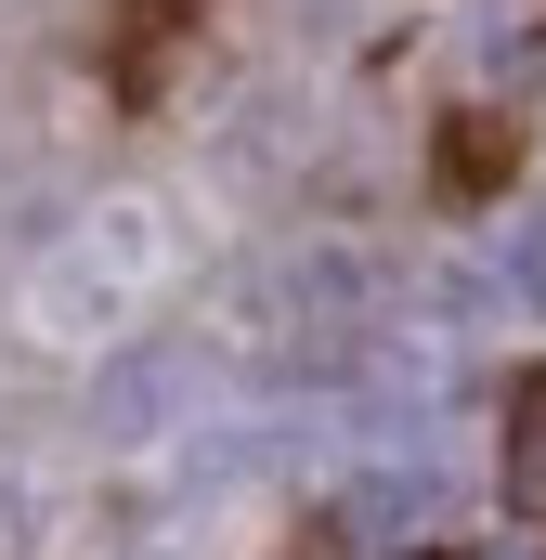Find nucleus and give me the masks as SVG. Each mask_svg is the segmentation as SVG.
Here are the masks:
<instances>
[{
	"label": "nucleus",
	"mask_w": 546,
	"mask_h": 560,
	"mask_svg": "<svg viewBox=\"0 0 546 560\" xmlns=\"http://www.w3.org/2000/svg\"><path fill=\"white\" fill-rule=\"evenodd\" d=\"M508 156H521V131H508V118H468V131H455V183H495Z\"/></svg>",
	"instance_id": "obj_5"
},
{
	"label": "nucleus",
	"mask_w": 546,
	"mask_h": 560,
	"mask_svg": "<svg viewBox=\"0 0 546 560\" xmlns=\"http://www.w3.org/2000/svg\"><path fill=\"white\" fill-rule=\"evenodd\" d=\"M169 26H182V0H131V39H118V79L156 92V52H169Z\"/></svg>",
	"instance_id": "obj_4"
},
{
	"label": "nucleus",
	"mask_w": 546,
	"mask_h": 560,
	"mask_svg": "<svg viewBox=\"0 0 546 560\" xmlns=\"http://www.w3.org/2000/svg\"><path fill=\"white\" fill-rule=\"evenodd\" d=\"M429 509H442V495H429V469H391V482H365V535H391V548H404V535H429Z\"/></svg>",
	"instance_id": "obj_3"
},
{
	"label": "nucleus",
	"mask_w": 546,
	"mask_h": 560,
	"mask_svg": "<svg viewBox=\"0 0 546 560\" xmlns=\"http://www.w3.org/2000/svg\"><path fill=\"white\" fill-rule=\"evenodd\" d=\"M169 392H182V352H131V365H105V378H92V430L143 443V430L169 418Z\"/></svg>",
	"instance_id": "obj_1"
},
{
	"label": "nucleus",
	"mask_w": 546,
	"mask_h": 560,
	"mask_svg": "<svg viewBox=\"0 0 546 560\" xmlns=\"http://www.w3.org/2000/svg\"><path fill=\"white\" fill-rule=\"evenodd\" d=\"M508 275L546 300V209H521V235H508Z\"/></svg>",
	"instance_id": "obj_6"
},
{
	"label": "nucleus",
	"mask_w": 546,
	"mask_h": 560,
	"mask_svg": "<svg viewBox=\"0 0 546 560\" xmlns=\"http://www.w3.org/2000/svg\"><path fill=\"white\" fill-rule=\"evenodd\" d=\"M508 509L546 522V378H521V405H508Z\"/></svg>",
	"instance_id": "obj_2"
}]
</instances>
